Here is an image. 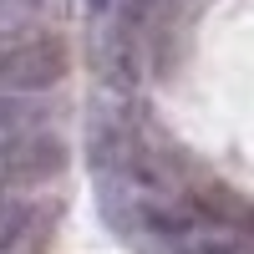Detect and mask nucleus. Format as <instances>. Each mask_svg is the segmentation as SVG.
I'll return each mask as SVG.
<instances>
[{"instance_id":"5","label":"nucleus","mask_w":254,"mask_h":254,"mask_svg":"<svg viewBox=\"0 0 254 254\" xmlns=\"http://www.w3.org/2000/svg\"><path fill=\"white\" fill-rule=\"evenodd\" d=\"M188 254H254V249H244V244H234V239H193Z\"/></svg>"},{"instance_id":"6","label":"nucleus","mask_w":254,"mask_h":254,"mask_svg":"<svg viewBox=\"0 0 254 254\" xmlns=\"http://www.w3.org/2000/svg\"><path fill=\"white\" fill-rule=\"evenodd\" d=\"M87 10L92 15H112V0H87Z\"/></svg>"},{"instance_id":"1","label":"nucleus","mask_w":254,"mask_h":254,"mask_svg":"<svg viewBox=\"0 0 254 254\" xmlns=\"http://www.w3.org/2000/svg\"><path fill=\"white\" fill-rule=\"evenodd\" d=\"M71 56L56 36H15L0 41V92L5 97H31V92H51L61 76H66Z\"/></svg>"},{"instance_id":"4","label":"nucleus","mask_w":254,"mask_h":254,"mask_svg":"<svg viewBox=\"0 0 254 254\" xmlns=\"http://www.w3.org/2000/svg\"><path fill=\"white\" fill-rule=\"evenodd\" d=\"M20 122H36V112L26 107V102H15L0 92V127H20Z\"/></svg>"},{"instance_id":"3","label":"nucleus","mask_w":254,"mask_h":254,"mask_svg":"<svg viewBox=\"0 0 254 254\" xmlns=\"http://www.w3.org/2000/svg\"><path fill=\"white\" fill-rule=\"evenodd\" d=\"M31 203H0V249H10L26 239V229H31Z\"/></svg>"},{"instance_id":"2","label":"nucleus","mask_w":254,"mask_h":254,"mask_svg":"<svg viewBox=\"0 0 254 254\" xmlns=\"http://www.w3.org/2000/svg\"><path fill=\"white\" fill-rule=\"evenodd\" d=\"M61 168H66V142L51 132H26L5 147V178L10 183H41V178H56Z\"/></svg>"}]
</instances>
